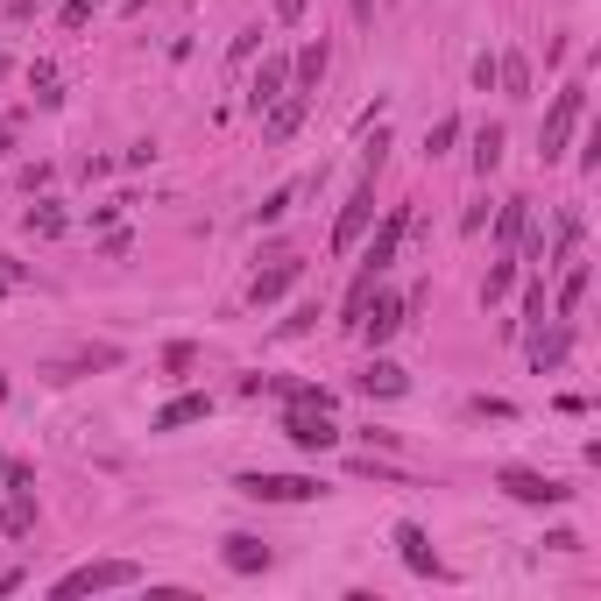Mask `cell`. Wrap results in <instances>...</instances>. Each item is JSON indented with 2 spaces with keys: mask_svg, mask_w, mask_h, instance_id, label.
I'll list each match as a JSON object with an SVG mask.
<instances>
[{
  "mask_svg": "<svg viewBox=\"0 0 601 601\" xmlns=\"http://www.w3.org/2000/svg\"><path fill=\"white\" fill-rule=\"evenodd\" d=\"M580 120H588V85L574 79V85H559V93H552V114H545V128H538V156H545V163H559Z\"/></svg>",
  "mask_w": 601,
  "mask_h": 601,
  "instance_id": "6da1fadb",
  "label": "cell"
},
{
  "mask_svg": "<svg viewBox=\"0 0 601 601\" xmlns=\"http://www.w3.org/2000/svg\"><path fill=\"white\" fill-rule=\"evenodd\" d=\"M411 227H417V213H411V205H389V213H382V227H375V240H368V255H361V269H354V276H375V283H382L389 269H397V255H403V240H411Z\"/></svg>",
  "mask_w": 601,
  "mask_h": 601,
  "instance_id": "7a4b0ae2",
  "label": "cell"
},
{
  "mask_svg": "<svg viewBox=\"0 0 601 601\" xmlns=\"http://www.w3.org/2000/svg\"><path fill=\"white\" fill-rule=\"evenodd\" d=\"M403 326H411V297H397V291H382V283H375L368 305H361V319H354V333L368 340V347H382V340H397Z\"/></svg>",
  "mask_w": 601,
  "mask_h": 601,
  "instance_id": "3957f363",
  "label": "cell"
},
{
  "mask_svg": "<svg viewBox=\"0 0 601 601\" xmlns=\"http://www.w3.org/2000/svg\"><path fill=\"white\" fill-rule=\"evenodd\" d=\"M248 503H319V474H269V468H255V474H240L234 481Z\"/></svg>",
  "mask_w": 601,
  "mask_h": 601,
  "instance_id": "277c9868",
  "label": "cell"
},
{
  "mask_svg": "<svg viewBox=\"0 0 601 601\" xmlns=\"http://www.w3.org/2000/svg\"><path fill=\"white\" fill-rule=\"evenodd\" d=\"M142 580V566L134 559H93V566H79V574H64L57 580V601H71V594H107V588H134Z\"/></svg>",
  "mask_w": 601,
  "mask_h": 601,
  "instance_id": "5b68a950",
  "label": "cell"
},
{
  "mask_svg": "<svg viewBox=\"0 0 601 601\" xmlns=\"http://www.w3.org/2000/svg\"><path fill=\"white\" fill-rule=\"evenodd\" d=\"M495 488L509 495V503H531V509H552V503H566V481H552V474H538V468H503L495 474Z\"/></svg>",
  "mask_w": 601,
  "mask_h": 601,
  "instance_id": "8992f818",
  "label": "cell"
},
{
  "mask_svg": "<svg viewBox=\"0 0 601 601\" xmlns=\"http://www.w3.org/2000/svg\"><path fill=\"white\" fill-rule=\"evenodd\" d=\"M283 439H291L297 453H333V446H340V425H333V411H305V403H291Z\"/></svg>",
  "mask_w": 601,
  "mask_h": 601,
  "instance_id": "52a82bcc",
  "label": "cell"
},
{
  "mask_svg": "<svg viewBox=\"0 0 601 601\" xmlns=\"http://www.w3.org/2000/svg\"><path fill=\"white\" fill-rule=\"evenodd\" d=\"M368 220H375V177H361L347 191V205H340V220H333V255H354V240L368 234Z\"/></svg>",
  "mask_w": 601,
  "mask_h": 601,
  "instance_id": "ba28073f",
  "label": "cell"
},
{
  "mask_svg": "<svg viewBox=\"0 0 601 601\" xmlns=\"http://www.w3.org/2000/svg\"><path fill=\"white\" fill-rule=\"evenodd\" d=\"M283 93H291V57H262V71H255V85H248V107L269 114Z\"/></svg>",
  "mask_w": 601,
  "mask_h": 601,
  "instance_id": "9c48e42d",
  "label": "cell"
},
{
  "mask_svg": "<svg viewBox=\"0 0 601 601\" xmlns=\"http://www.w3.org/2000/svg\"><path fill=\"white\" fill-rule=\"evenodd\" d=\"M297 276H305V262H297V255H276V262H269V269H262V276H255V283H248V305H276V297H283V291H291V283H297Z\"/></svg>",
  "mask_w": 601,
  "mask_h": 601,
  "instance_id": "30bf717a",
  "label": "cell"
},
{
  "mask_svg": "<svg viewBox=\"0 0 601 601\" xmlns=\"http://www.w3.org/2000/svg\"><path fill=\"white\" fill-rule=\"evenodd\" d=\"M397 552H403V566H411L417 580H439V552H432L425 523H397Z\"/></svg>",
  "mask_w": 601,
  "mask_h": 601,
  "instance_id": "8fae6325",
  "label": "cell"
},
{
  "mask_svg": "<svg viewBox=\"0 0 601 601\" xmlns=\"http://www.w3.org/2000/svg\"><path fill=\"white\" fill-rule=\"evenodd\" d=\"M566 347H574L566 319H559V326H545V319L531 326V368H538V375H552V368H559V361H566Z\"/></svg>",
  "mask_w": 601,
  "mask_h": 601,
  "instance_id": "7c38bea8",
  "label": "cell"
},
{
  "mask_svg": "<svg viewBox=\"0 0 601 601\" xmlns=\"http://www.w3.org/2000/svg\"><path fill=\"white\" fill-rule=\"evenodd\" d=\"M36 531V488L8 481V503H0V538H28Z\"/></svg>",
  "mask_w": 601,
  "mask_h": 601,
  "instance_id": "4fadbf2b",
  "label": "cell"
},
{
  "mask_svg": "<svg viewBox=\"0 0 601 601\" xmlns=\"http://www.w3.org/2000/svg\"><path fill=\"white\" fill-rule=\"evenodd\" d=\"M205 411H213V397H205V389H191V397H170V403H163V411L149 417V432H185V425H199Z\"/></svg>",
  "mask_w": 601,
  "mask_h": 601,
  "instance_id": "5bb4252c",
  "label": "cell"
},
{
  "mask_svg": "<svg viewBox=\"0 0 601 601\" xmlns=\"http://www.w3.org/2000/svg\"><path fill=\"white\" fill-rule=\"evenodd\" d=\"M305 114H311V93H283L276 107L262 114V134H269V142H291V134H297V120H305Z\"/></svg>",
  "mask_w": 601,
  "mask_h": 601,
  "instance_id": "9a60e30c",
  "label": "cell"
},
{
  "mask_svg": "<svg viewBox=\"0 0 601 601\" xmlns=\"http://www.w3.org/2000/svg\"><path fill=\"white\" fill-rule=\"evenodd\" d=\"M326 64H333V50H326V36H311L305 50H297V64H291V93H319Z\"/></svg>",
  "mask_w": 601,
  "mask_h": 601,
  "instance_id": "2e32d148",
  "label": "cell"
},
{
  "mask_svg": "<svg viewBox=\"0 0 601 601\" xmlns=\"http://www.w3.org/2000/svg\"><path fill=\"white\" fill-rule=\"evenodd\" d=\"M220 559H227L234 574H269V545H262V538H248V531H234L227 545H220Z\"/></svg>",
  "mask_w": 601,
  "mask_h": 601,
  "instance_id": "e0dca14e",
  "label": "cell"
},
{
  "mask_svg": "<svg viewBox=\"0 0 601 601\" xmlns=\"http://www.w3.org/2000/svg\"><path fill=\"white\" fill-rule=\"evenodd\" d=\"M495 85H503V99H531V57L503 50V57H495Z\"/></svg>",
  "mask_w": 601,
  "mask_h": 601,
  "instance_id": "ac0fdd59",
  "label": "cell"
},
{
  "mask_svg": "<svg viewBox=\"0 0 601 601\" xmlns=\"http://www.w3.org/2000/svg\"><path fill=\"white\" fill-rule=\"evenodd\" d=\"M403 389H411V375H403L397 361H368V368H361V397H403Z\"/></svg>",
  "mask_w": 601,
  "mask_h": 601,
  "instance_id": "d6986e66",
  "label": "cell"
},
{
  "mask_svg": "<svg viewBox=\"0 0 601 601\" xmlns=\"http://www.w3.org/2000/svg\"><path fill=\"white\" fill-rule=\"evenodd\" d=\"M523 227H531V199H503V213H495V248H517Z\"/></svg>",
  "mask_w": 601,
  "mask_h": 601,
  "instance_id": "ffe728a7",
  "label": "cell"
},
{
  "mask_svg": "<svg viewBox=\"0 0 601 601\" xmlns=\"http://www.w3.org/2000/svg\"><path fill=\"white\" fill-rule=\"evenodd\" d=\"M495 163H503V128H495V120H481V128H474V170L488 177Z\"/></svg>",
  "mask_w": 601,
  "mask_h": 601,
  "instance_id": "44dd1931",
  "label": "cell"
},
{
  "mask_svg": "<svg viewBox=\"0 0 601 601\" xmlns=\"http://www.w3.org/2000/svg\"><path fill=\"white\" fill-rule=\"evenodd\" d=\"M588 276H594L588 262L566 269V283H559V319H574V311H580V297H588Z\"/></svg>",
  "mask_w": 601,
  "mask_h": 601,
  "instance_id": "7402d4cb",
  "label": "cell"
},
{
  "mask_svg": "<svg viewBox=\"0 0 601 601\" xmlns=\"http://www.w3.org/2000/svg\"><path fill=\"white\" fill-rule=\"evenodd\" d=\"M453 142H460V120H453V114H446V120H432V128H425V163H439Z\"/></svg>",
  "mask_w": 601,
  "mask_h": 601,
  "instance_id": "603a6c76",
  "label": "cell"
},
{
  "mask_svg": "<svg viewBox=\"0 0 601 601\" xmlns=\"http://www.w3.org/2000/svg\"><path fill=\"white\" fill-rule=\"evenodd\" d=\"M509 291H517V262H495V269H488V283H481V305H503Z\"/></svg>",
  "mask_w": 601,
  "mask_h": 601,
  "instance_id": "cb8c5ba5",
  "label": "cell"
},
{
  "mask_svg": "<svg viewBox=\"0 0 601 601\" xmlns=\"http://www.w3.org/2000/svg\"><path fill=\"white\" fill-rule=\"evenodd\" d=\"M297 191H305V185H283V191H269V199L255 205V227H269V220H283V213L297 205Z\"/></svg>",
  "mask_w": 601,
  "mask_h": 601,
  "instance_id": "d4e9b609",
  "label": "cell"
},
{
  "mask_svg": "<svg viewBox=\"0 0 601 601\" xmlns=\"http://www.w3.org/2000/svg\"><path fill=\"white\" fill-rule=\"evenodd\" d=\"M71 227V220H64V205H36V213H28V234H43V240H50V234H64Z\"/></svg>",
  "mask_w": 601,
  "mask_h": 601,
  "instance_id": "484cf974",
  "label": "cell"
},
{
  "mask_svg": "<svg viewBox=\"0 0 601 601\" xmlns=\"http://www.w3.org/2000/svg\"><path fill=\"white\" fill-rule=\"evenodd\" d=\"M291 403H305V411H333V389H326V382H297Z\"/></svg>",
  "mask_w": 601,
  "mask_h": 601,
  "instance_id": "4316f807",
  "label": "cell"
},
{
  "mask_svg": "<svg viewBox=\"0 0 601 601\" xmlns=\"http://www.w3.org/2000/svg\"><path fill=\"white\" fill-rule=\"evenodd\" d=\"M545 319V276H531V291H523V326Z\"/></svg>",
  "mask_w": 601,
  "mask_h": 601,
  "instance_id": "83f0119b",
  "label": "cell"
},
{
  "mask_svg": "<svg viewBox=\"0 0 601 601\" xmlns=\"http://www.w3.org/2000/svg\"><path fill=\"white\" fill-rule=\"evenodd\" d=\"M468 411H474V417H517V403H503V397H474Z\"/></svg>",
  "mask_w": 601,
  "mask_h": 601,
  "instance_id": "f1b7e54d",
  "label": "cell"
},
{
  "mask_svg": "<svg viewBox=\"0 0 601 601\" xmlns=\"http://www.w3.org/2000/svg\"><path fill=\"white\" fill-rule=\"evenodd\" d=\"M57 22H64V28H85V22H93V0H64V14H57Z\"/></svg>",
  "mask_w": 601,
  "mask_h": 601,
  "instance_id": "f546056e",
  "label": "cell"
},
{
  "mask_svg": "<svg viewBox=\"0 0 601 601\" xmlns=\"http://www.w3.org/2000/svg\"><path fill=\"white\" fill-rule=\"evenodd\" d=\"M255 43H262V28H240V36H234V64H248Z\"/></svg>",
  "mask_w": 601,
  "mask_h": 601,
  "instance_id": "4dcf8cb0",
  "label": "cell"
},
{
  "mask_svg": "<svg viewBox=\"0 0 601 601\" xmlns=\"http://www.w3.org/2000/svg\"><path fill=\"white\" fill-rule=\"evenodd\" d=\"M474 85H481V93H495V57H488V50L474 57Z\"/></svg>",
  "mask_w": 601,
  "mask_h": 601,
  "instance_id": "1f68e13d",
  "label": "cell"
},
{
  "mask_svg": "<svg viewBox=\"0 0 601 601\" xmlns=\"http://www.w3.org/2000/svg\"><path fill=\"white\" fill-rule=\"evenodd\" d=\"M276 22H305V0H276Z\"/></svg>",
  "mask_w": 601,
  "mask_h": 601,
  "instance_id": "d6a6232c",
  "label": "cell"
},
{
  "mask_svg": "<svg viewBox=\"0 0 601 601\" xmlns=\"http://www.w3.org/2000/svg\"><path fill=\"white\" fill-rule=\"evenodd\" d=\"M347 8H354V22H361V28L375 22V0H347Z\"/></svg>",
  "mask_w": 601,
  "mask_h": 601,
  "instance_id": "836d02e7",
  "label": "cell"
},
{
  "mask_svg": "<svg viewBox=\"0 0 601 601\" xmlns=\"http://www.w3.org/2000/svg\"><path fill=\"white\" fill-rule=\"evenodd\" d=\"M8 149H14V120H0V156H8Z\"/></svg>",
  "mask_w": 601,
  "mask_h": 601,
  "instance_id": "e575fe53",
  "label": "cell"
},
{
  "mask_svg": "<svg viewBox=\"0 0 601 601\" xmlns=\"http://www.w3.org/2000/svg\"><path fill=\"white\" fill-rule=\"evenodd\" d=\"M8 588H22V574H0V594H8Z\"/></svg>",
  "mask_w": 601,
  "mask_h": 601,
  "instance_id": "d590c367",
  "label": "cell"
},
{
  "mask_svg": "<svg viewBox=\"0 0 601 601\" xmlns=\"http://www.w3.org/2000/svg\"><path fill=\"white\" fill-rule=\"evenodd\" d=\"M8 474H14V460H8V453H0V481H8Z\"/></svg>",
  "mask_w": 601,
  "mask_h": 601,
  "instance_id": "8d00e7d4",
  "label": "cell"
},
{
  "mask_svg": "<svg viewBox=\"0 0 601 601\" xmlns=\"http://www.w3.org/2000/svg\"><path fill=\"white\" fill-rule=\"evenodd\" d=\"M0 291H8V283H0Z\"/></svg>",
  "mask_w": 601,
  "mask_h": 601,
  "instance_id": "74e56055",
  "label": "cell"
}]
</instances>
